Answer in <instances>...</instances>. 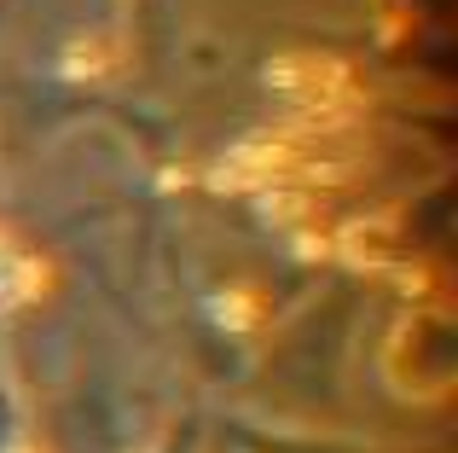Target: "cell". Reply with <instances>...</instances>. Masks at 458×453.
I'll return each mask as SVG.
<instances>
[{"mask_svg": "<svg viewBox=\"0 0 458 453\" xmlns=\"http://www.w3.org/2000/svg\"><path fill=\"white\" fill-rule=\"evenodd\" d=\"M267 81L291 99H302L308 111L313 105H348L354 99V70L331 53H279L267 64Z\"/></svg>", "mask_w": 458, "mask_h": 453, "instance_id": "cell-1", "label": "cell"}, {"mask_svg": "<svg viewBox=\"0 0 458 453\" xmlns=\"http://www.w3.org/2000/svg\"><path fill=\"white\" fill-rule=\"evenodd\" d=\"M394 238L401 233H394L389 216H360L336 233V256L354 261V268H383V261H394Z\"/></svg>", "mask_w": 458, "mask_h": 453, "instance_id": "cell-2", "label": "cell"}, {"mask_svg": "<svg viewBox=\"0 0 458 453\" xmlns=\"http://www.w3.org/2000/svg\"><path fill=\"white\" fill-rule=\"evenodd\" d=\"M12 268H18V250H12L6 233H0V296H6V285H12Z\"/></svg>", "mask_w": 458, "mask_h": 453, "instance_id": "cell-3", "label": "cell"}]
</instances>
